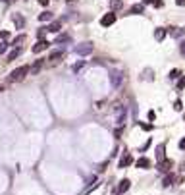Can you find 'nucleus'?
<instances>
[{
  "instance_id": "obj_1",
  "label": "nucleus",
  "mask_w": 185,
  "mask_h": 195,
  "mask_svg": "<svg viewBox=\"0 0 185 195\" xmlns=\"http://www.w3.org/2000/svg\"><path fill=\"white\" fill-rule=\"evenodd\" d=\"M29 73V66H19V68H15V70L8 76V81L10 83H15V81H21L25 76Z\"/></svg>"
},
{
  "instance_id": "obj_2",
  "label": "nucleus",
  "mask_w": 185,
  "mask_h": 195,
  "mask_svg": "<svg viewBox=\"0 0 185 195\" xmlns=\"http://www.w3.org/2000/svg\"><path fill=\"white\" fill-rule=\"evenodd\" d=\"M73 52L79 56H87V54H91L93 52V45L91 43H81V45H75L73 46Z\"/></svg>"
},
{
  "instance_id": "obj_3",
  "label": "nucleus",
  "mask_w": 185,
  "mask_h": 195,
  "mask_svg": "<svg viewBox=\"0 0 185 195\" xmlns=\"http://www.w3.org/2000/svg\"><path fill=\"white\" fill-rule=\"evenodd\" d=\"M110 81H112L114 87H120L121 83H124V73L118 72V70H114L112 73H110Z\"/></svg>"
},
{
  "instance_id": "obj_4",
  "label": "nucleus",
  "mask_w": 185,
  "mask_h": 195,
  "mask_svg": "<svg viewBox=\"0 0 185 195\" xmlns=\"http://www.w3.org/2000/svg\"><path fill=\"white\" fill-rule=\"evenodd\" d=\"M114 22H116V14L114 12H108L106 15L100 18V25H102V27H108V25H112Z\"/></svg>"
},
{
  "instance_id": "obj_5",
  "label": "nucleus",
  "mask_w": 185,
  "mask_h": 195,
  "mask_svg": "<svg viewBox=\"0 0 185 195\" xmlns=\"http://www.w3.org/2000/svg\"><path fill=\"white\" fill-rule=\"evenodd\" d=\"M172 166H173V162L170 159H164L162 162H158V170H160V172H170Z\"/></svg>"
},
{
  "instance_id": "obj_6",
  "label": "nucleus",
  "mask_w": 185,
  "mask_h": 195,
  "mask_svg": "<svg viewBox=\"0 0 185 195\" xmlns=\"http://www.w3.org/2000/svg\"><path fill=\"white\" fill-rule=\"evenodd\" d=\"M48 46H50V43H48V41H39V43H37L35 46H33V52H35V54H39V52H43V50H46V49H48Z\"/></svg>"
},
{
  "instance_id": "obj_7",
  "label": "nucleus",
  "mask_w": 185,
  "mask_h": 195,
  "mask_svg": "<svg viewBox=\"0 0 185 195\" xmlns=\"http://www.w3.org/2000/svg\"><path fill=\"white\" fill-rule=\"evenodd\" d=\"M168 33H170V37H173V39H179V37L185 35V29L183 27H170Z\"/></svg>"
},
{
  "instance_id": "obj_8",
  "label": "nucleus",
  "mask_w": 185,
  "mask_h": 195,
  "mask_svg": "<svg viewBox=\"0 0 185 195\" xmlns=\"http://www.w3.org/2000/svg\"><path fill=\"white\" fill-rule=\"evenodd\" d=\"M64 56V50H54L52 54L48 56V60H50V64H56V62H60V58Z\"/></svg>"
},
{
  "instance_id": "obj_9",
  "label": "nucleus",
  "mask_w": 185,
  "mask_h": 195,
  "mask_svg": "<svg viewBox=\"0 0 185 195\" xmlns=\"http://www.w3.org/2000/svg\"><path fill=\"white\" fill-rule=\"evenodd\" d=\"M131 162H133V159H131V155H129V153H125V155L120 159V168H125V166H129Z\"/></svg>"
},
{
  "instance_id": "obj_10",
  "label": "nucleus",
  "mask_w": 185,
  "mask_h": 195,
  "mask_svg": "<svg viewBox=\"0 0 185 195\" xmlns=\"http://www.w3.org/2000/svg\"><path fill=\"white\" fill-rule=\"evenodd\" d=\"M135 166H137V168H149V166H150V160L145 159V156H141V159L135 160Z\"/></svg>"
},
{
  "instance_id": "obj_11",
  "label": "nucleus",
  "mask_w": 185,
  "mask_h": 195,
  "mask_svg": "<svg viewBox=\"0 0 185 195\" xmlns=\"http://www.w3.org/2000/svg\"><path fill=\"white\" fill-rule=\"evenodd\" d=\"M166 33H168V31L164 29V27H158V29H154V39L158 41V43H160L164 37H166Z\"/></svg>"
},
{
  "instance_id": "obj_12",
  "label": "nucleus",
  "mask_w": 185,
  "mask_h": 195,
  "mask_svg": "<svg viewBox=\"0 0 185 195\" xmlns=\"http://www.w3.org/2000/svg\"><path fill=\"white\" fill-rule=\"evenodd\" d=\"M164 151H166V145H164V143L156 147V160H158V162L164 160Z\"/></svg>"
},
{
  "instance_id": "obj_13",
  "label": "nucleus",
  "mask_w": 185,
  "mask_h": 195,
  "mask_svg": "<svg viewBox=\"0 0 185 195\" xmlns=\"http://www.w3.org/2000/svg\"><path fill=\"white\" fill-rule=\"evenodd\" d=\"M43 64H45V62H43V60H37V62H35V64H33V66H31V68H29V72H31V76H35V73H39V70H41V68H43Z\"/></svg>"
},
{
  "instance_id": "obj_14",
  "label": "nucleus",
  "mask_w": 185,
  "mask_h": 195,
  "mask_svg": "<svg viewBox=\"0 0 185 195\" xmlns=\"http://www.w3.org/2000/svg\"><path fill=\"white\" fill-rule=\"evenodd\" d=\"M129 186H131V182H129V180H121V182H120V186H118V191H120V193H125V191L129 189Z\"/></svg>"
},
{
  "instance_id": "obj_15",
  "label": "nucleus",
  "mask_w": 185,
  "mask_h": 195,
  "mask_svg": "<svg viewBox=\"0 0 185 195\" xmlns=\"http://www.w3.org/2000/svg\"><path fill=\"white\" fill-rule=\"evenodd\" d=\"M46 29H48L50 33H58V31L62 29V22H52V23H50V25H48V27H46Z\"/></svg>"
},
{
  "instance_id": "obj_16",
  "label": "nucleus",
  "mask_w": 185,
  "mask_h": 195,
  "mask_svg": "<svg viewBox=\"0 0 185 195\" xmlns=\"http://www.w3.org/2000/svg\"><path fill=\"white\" fill-rule=\"evenodd\" d=\"M14 23H15V27H18V29H23V25H25V19H23L19 14H15V15H14Z\"/></svg>"
},
{
  "instance_id": "obj_17",
  "label": "nucleus",
  "mask_w": 185,
  "mask_h": 195,
  "mask_svg": "<svg viewBox=\"0 0 185 195\" xmlns=\"http://www.w3.org/2000/svg\"><path fill=\"white\" fill-rule=\"evenodd\" d=\"M129 12H131V14H137V15H139V14H143V12H145V6H143V4H133Z\"/></svg>"
},
{
  "instance_id": "obj_18",
  "label": "nucleus",
  "mask_w": 185,
  "mask_h": 195,
  "mask_svg": "<svg viewBox=\"0 0 185 195\" xmlns=\"http://www.w3.org/2000/svg\"><path fill=\"white\" fill-rule=\"evenodd\" d=\"M116 122H118L120 126L125 122V108H124V110H121V108H118V118H116Z\"/></svg>"
},
{
  "instance_id": "obj_19",
  "label": "nucleus",
  "mask_w": 185,
  "mask_h": 195,
  "mask_svg": "<svg viewBox=\"0 0 185 195\" xmlns=\"http://www.w3.org/2000/svg\"><path fill=\"white\" fill-rule=\"evenodd\" d=\"M173 182H176V176H173V174H170V176H166V178H164L162 186H164V187H168V186H172Z\"/></svg>"
},
{
  "instance_id": "obj_20",
  "label": "nucleus",
  "mask_w": 185,
  "mask_h": 195,
  "mask_svg": "<svg viewBox=\"0 0 185 195\" xmlns=\"http://www.w3.org/2000/svg\"><path fill=\"white\" fill-rule=\"evenodd\" d=\"M52 19V14L46 10V12H43V14H39V22H50Z\"/></svg>"
},
{
  "instance_id": "obj_21",
  "label": "nucleus",
  "mask_w": 185,
  "mask_h": 195,
  "mask_svg": "<svg viewBox=\"0 0 185 195\" xmlns=\"http://www.w3.org/2000/svg\"><path fill=\"white\" fill-rule=\"evenodd\" d=\"M19 52H21V49H14V50L8 54V60H6V62H12V60H15V58L19 56Z\"/></svg>"
},
{
  "instance_id": "obj_22",
  "label": "nucleus",
  "mask_w": 185,
  "mask_h": 195,
  "mask_svg": "<svg viewBox=\"0 0 185 195\" xmlns=\"http://www.w3.org/2000/svg\"><path fill=\"white\" fill-rule=\"evenodd\" d=\"M70 41H71L70 35H58V37H56V43H58V45H60V43H70Z\"/></svg>"
},
{
  "instance_id": "obj_23",
  "label": "nucleus",
  "mask_w": 185,
  "mask_h": 195,
  "mask_svg": "<svg viewBox=\"0 0 185 195\" xmlns=\"http://www.w3.org/2000/svg\"><path fill=\"white\" fill-rule=\"evenodd\" d=\"M23 41H25V35H18V37H15V39L12 41V45H14V46H18V49H19V45H21Z\"/></svg>"
},
{
  "instance_id": "obj_24",
  "label": "nucleus",
  "mask_w": 185,
  "mask_h": 195,
  "mask_svg": "<svg viewBox=\"0 0 185 195\" xmlns=\"http://www.w3.org/2000/svg\"><path fill=\"white\" fill-rule=\"evenodd\" d=\"M110 8H112V12L118 10V8H121V0H112V2H110Z\"/></svg>"
},
{
  "instance_id": "obj_25",
  "label": "nucleus",
  "mask_w": 185,
  "mask_h": 195,
  "mask_svg": "<svg viewBox=\"0 0 185 195\" xmlns=\"http://www.w3.org/2000/svg\"><path fill=\"white\" fill-rule=\"evenodd\" d=\"M179 76H181V72H179V70H172V72H170V76H168V77H170V79H177Z\"/></svg>"
},
{
  "instance_id": "obj_26",
  "label": "nucleus",
  "mask_w": 185,
  "mask_h": 195,
  "mask_svg": "<svg viewBox=\"0 0 185 195\" xmlns=\"http://www.w3.org/2000/svg\"><path fill=\"white\" fill-rule=\"evenodd\" d=\"M181 89H185V76H181L177 81V91H181Z\"/></svg>"
},
{
  "instance_id": "obj_27",
  "label": "nucleus",
  "mask_w": 185,
  "mask_h": 195,
  "mask_svg": "<svg viewBox=\"0 0 185 195\" xmlns=\"http://www.w3.org/2000/svg\"><path fill=\"white\" fill-rule=\"evenodd\" d=\"M83 66H85V62L81 60V62H77V64H73V68H71V70H73V72H79V70H81Z\"/></svg>"
},
{
  "instance_id": "obj_28",
  "label": "nucleus",
  "mask_w": 185,
  "mask_h": 195,
  "mask_svg": "<svg viewBox=\"0 0 185 195\" xmlns=\"http://www.w3.org/2000/svg\"><path fill=\"white\" fill-rule=\"evenodd\" d=\"M173 108H176V110H181V108H183V103H181V101H179V99H177V101L173 103Z\"/></svg>"
},
{
  "instance_id": "obj_29",
  "label": "nucleus",
  "mask_w": 185,
  "mask_h": 195,
  "mask_svg": "<svg viewBox=\"0 0 185 195\" xmlns=\"http://www.w3.org/2000/svg\"><path fill=\"white\" fill-rule=\"evenodd\" d=\"M6 49H8V43H0V54H4Z\"/></svg>"
},
{
  "instance_id": "obj_30",
  "label": "nucleus",
  "mask_w": 185,
  "mask_h": 195,
  "mask_svg": "<svg viewBox=\"0 0 185 195\" xmlns=\"http://www.w3.org/2000/svg\"><path fill=\"white\" fill-rule=\"evenodd\" d=\"M141 128L145 129V131H150L152 129V124H141Z\"/></svg>"
},
{
  "instance_id": "obj_31",
  "label": "nucleus",
  "mask_w": 185,
  "mask_h": 195,
  "mask_svg": "<svg viewBox=\"0 0 185 195\" xmlns=\"http://www.w3.org/2000/svg\"><path fill=\"white\" fill-rule=\"evenodd\" d=\"M149 120H150V122H154V120H156V114H154V110H150V112H149Z\"/></svg>"
},
{
  "instance_id": "obj_32",
  "label": "nucleus",
  "mask_w": 185,
  "mask_h": 195,
  "mask_svg": "<svg viewBox=\"0 0 185 195\" xmlns=\"http://www.w3.org/2000/svg\"><path fill=\"white\" fill-rule=\"evenodd\" d=\"M8 37H10L8 31H0V39H8Z\"/></svg>"
},
{
  "instance_id": "obj_33",
  "label": "nucleus",
  "mask_w": 185,
  "mask_h": 195,
  "mask_svg": "<svg viewBox=\"0 0 185 195\" xmlns=\"http://www.w3.org/2000/svg\"><path fill=\"white\" fill-rule=\"evenodd\" d=\"M37 37H39V39L43 41V37H45V29H39V31H37Z\"/></svg>"
},
{
  "instance_id": "obj_34",
  "label": "nucleus",
  "mask_w": 185,
  "mask_h": 195,
  "mask_svg": "<svg viewBox=\"0 0 185 195\" xmlns=\"http://www.w3.org/2000/svg\"><path fill=\"white\" fill-rule=\"evenodd\" d=\"M179 50H181V54H185V41L179 43Z\"/></svg>"
},
{
  "instance_id": "obj_35",
  "label": "nucleus",
  "mask_w": 185,
  "mask_h": 195,
  "mask_svg": "<svg viewBox=\"0 0 185 195\" xmlns=\"http://www.w3.org/2000/svg\"><path fill=\"white\" fill-rule=\"evenodd\" d=\"M48 2H50V0H39L41 6H48Z\"/></svg>"
},
{
  "instance_id": "obj_36",
  "label": "nucleus",
  "mask_w": 185,
  "mask_h": 195,
  "mask_svg": "<svg viewBox=\"0 0 185 195\" xmlns=\"http://www.w3.org/2000/svg\"><path fill=\"white\" fill-rule=\"evenodd\" d=\"M114 135H116V137H120V135H121V128L116 129V131H114Z\"/></svg>"
},
{
  "instance_id": "obj_37",
  "label": "nucleus",
  "mask_w": 185,
  "mask_h": 195,
  "mask_svg": "<svg viewBox=\"0 0 185 195\" xmlns=\"http://www.w3.org/2000/svg\"><path fill=\"white\" fill-rule=\"evenodd\" d=\"M179 149H185V137H183L181 141H179Z\"/></svg>"
},
{
  "instance_id": "obj_38",
  "label": "nucleus",
  "mask_w": 185,
  "mask_h": 195,
  "mask_svg": "<svg viewBox=\"0 0 185 195\" xmlns=\"http://www.w3.org/2000/svg\"><path fill=\"white\" fill-rule=\"evenodd\" d=\"M176 4H177V6H183V4H185V0H176Z\"/></svg>"
},
{
  "instance_id": "obj_39",
  "label": "nucleus",
  "mask_w": 185,
  "mask_h": 195,
  "mask_svg": "<svg viewBox=\"0 0 185 195\" xmlns=\"http://www.w3.org/2000/svg\"><path fill=\"white\" fill-rule=\"evenodd\" d=\"M143 2H145V4H150V2H154V0H143Z\"/></svg>"
},
{
  "instance_id": "obj_40",
  "label": "nucleus",
  "mask_w": 185,
  "mask_h": 195,
  "mask_svg": "<svg viewBox=\"0 0 185 195\" xmlns=\"http://www.w3.org/2000/svg\"><path fill=\"white\" fill-rule=\"evenodd\" d=\"M2 91H4V87H2V85H0V93H2Z\"/></svg>"
},
{
  "instance_id": "obj_41",
  "label": "nucleus",
  "mask_w": 185,
  "mask_h": 195,
  "mask_svg": "<svg viewBox=\"0 0 185 195\" xmlns=\"http://www.w3.org/2000/svg\"><path fill=\"white\" fill-rule=\"evenodd\" d=\"M2 2H8V0H2Z\"/></svg>"
},
{
  "instance_id": "obj_42",
  "label": "nucleus",
  "mask_w": 185,
  "mask_h": 195,
  "mask_svg": "<svg viewBox=\"0 0 185 195\" xmlns=\"http://www.w3.org/2000/svg\"><path fill=\"white\" fill-rule=\"evenodd\" d=\"M183 120H185V114H183Z\"/></svg>"
}]
</instances>
